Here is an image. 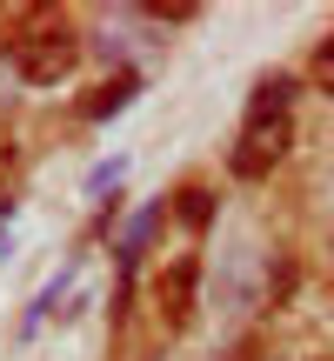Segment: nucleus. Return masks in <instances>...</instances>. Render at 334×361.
<instances>
[{"label":"nucleus","mask_w":334,"mask_h":361,"mask_svg":"<svg viewBox=\"0 0 334 361\" xmlns=\"http://www.w3.org/2000/svg\"><path fill=\"white\" fill-rule=\"evenodd\" d=\"M80 61V34L61 20V13H27L20 27L7 34V67L20 80H34V87H54V80H67Z\"/></svg>","instance_id":"f03ea898"},{"label":"nucleus","mask_w":334,"mask_h":361,"mask_svg":"<svg viewBox=\"0 0 334 361\" xmlns=\"http://www.w3.org/2000/svg\"><path fill=\"white\" fill-rule=\"evenodd\" d=\"M187 301H194V261H180V268H167V281H161L167 322H187Z\"/></svg>","instance_id":"7ed1b4c3"},{"label":"nucleus","mask_w":334,"mask_h":361,"mask_svg":"<svg viewBox=\"0 0 334 361\" xmlns=\"http://www.w3.org/2000/svg\"><path fill=\"white\" fill-rule=\"evenodd\" d=\"M295 128H301L295 121V80L268 74L254 87V101H247V114H241V141H234L228 168L241 180H268L287 161V147H295Z\"/></svg>","instance_id":"f257e3e1"},{"label":"nucleus","mask_w":334,"mask_h":361,"mask_svg":"<svg viewBox=\"0 0 334 361\" xmlns=\"http://www.w3.org/2000/svg\"><path fill=\"white\" fill-rule=\"evenodd\" d=\"M134 87H141V80H128V74H120V80H107V94H101V101H94V114H114V107L128 101Z\"/></svg>","instance_id":"423d86ee"},{"label":"nucleus","mask_w":334,"mask_h":361,"mask_svg":"<svg viewBox=\"0 0 334 361\" xmlns=\"http://www.w3.org/2000/svg\"><path fill=\"white\" fill-rule=\"evenodd\" d=\"M174 214H180V221H207V214H214V201H207V188H180Z\"/></svg>","instance_id":"39448f33"},{"label":"nucleus","mask_w":334,"mask_h":361,"mask_svg":"<svg viewBox=\"0 0 334 361\" xmlns=\"http://www.w3.org/2000/svg\"><path fill=\"white\" fill-rule=\"evenodd\" d=\"M308 80H314L321 94H334V34L321 40V47H314V61H308Z\"/></svg>","instance_id":"20e7f679"}]
</instances>
